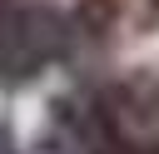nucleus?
<instances>
[{
    "label": "nucleus",
    "mask_w": 159,
    "mask_h": 154,
    "mask_svg": "<svg viewBox=\"0 0 159 154\" xmlns=\"http://www.w3.org/2000/svg\"><path fill=\"white\" fill-rule=\"evenodd\" d=\"M80 20L45 0H0V89H25L70 60Z\"/></svg>",
    "instance_id": "1"
}]
</instances>
